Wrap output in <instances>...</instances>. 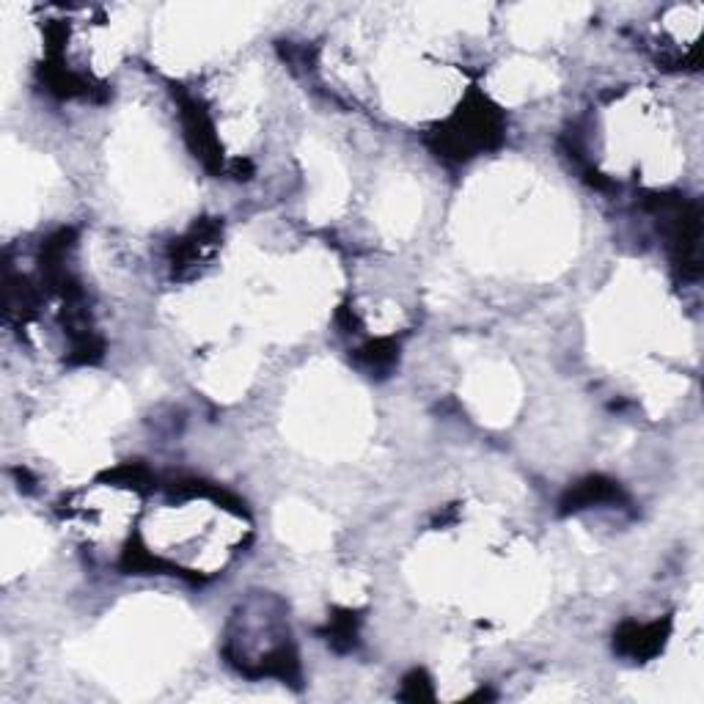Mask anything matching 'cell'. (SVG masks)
<instances>
[{
    "instance_id": "obj_1",
    "label": "cell",
    "mask_w": 704,
    "mask_h": 704,
    "mask_svg": "<svg viewBox=\"0 0 704 704\" xmlns=\"http://www.w3.org/2000/svg\"><path fill=\"white\" fill-rule=\"evenodd\" d=\"M663 636H666V625H660V622H655V625H630L622 630L619 647L633 658H647L652 652H658Z\"/></svg>"
}]
</instances>
